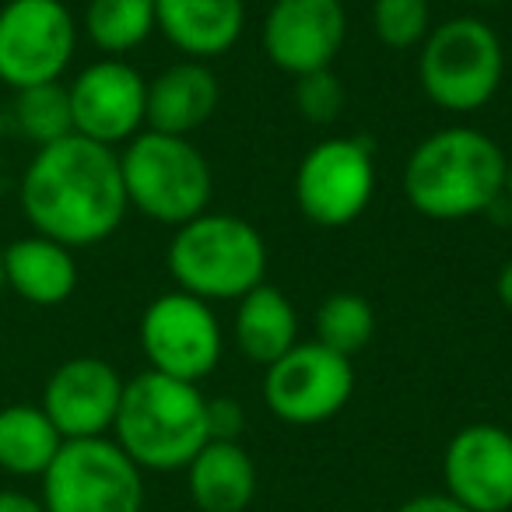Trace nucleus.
Listing matches in <instances>:
<instances>
[{
    "instance_id": "obj_1",
    "label": "nucleus",
    "mask_w": 512,
    "mask_h": 512,
    "mask_svg": "<svg viewBox=\"0 0 512 512\" xmlns=\"http://www.w3.org/2000/svg\"><path fill=\"white\" fill-rule=\"evenodd\" d=\"M120 155L81 134L36 148L22 176V211L39 235L67 249L106 242L127 218Z\"/></svg>"
},
{
    "instance_id": "obj_2",
    "label": "nucleus",
    "mask_w": 512,
    "mask_h": 512,
    "mask_svg": "<svg viewBox=\"0 0 512 512\" xmlns=\"http://www.w3.org/2000/svg\"><path fill=\"white\" fill-rule=\"evenodd\" d=\"M509 158L484 130L446 127L411 151L404 193L432 221H463L488 211L505 193Z\"/></svg>"
},
{
    "instance_id": "obj_3",
    "label": "nucleus",
    "mask_w": 512,
    "mask_h": 512,
    "mask_svg": "<svg viewBox=\"0 0 512 512\" xmlns=\"http://www.w3.org/2000/svg\"><path fill=\"white\" fill-rule=\"evenodd\" d=\"M113 432L116 446L141 470H183L211 442L207 397L197 390V383L148 369L123 386Z\"/></svg>"
},
{
    "instance_id": "obj_4",
    "label": "nucleus",
    "mask_w": 512,
    "mask_h": 512,
    "mask_svg": "<svg viewBox=\"0 0 512 512\" xmlns=\"http://www.w3.org/2000/svg\"><path fill=\"white\" fill-rule=\"evenodd\" d=\"M165 264L179 292L204 302L242 299L267 278V242L253 221L211 214L176 228Z\"/></svg>"
},
{
    "instance_id": "obj_5",
    "label": "nucleus",
    "mask_w": 512,
    "mask_h": 512,
    "mask_svg": "<svg viewBox=\"0 0 512 512\" xmlns=\"http://www.w3.org/2000/svg\"><path fill=\"white\" fill-rule=\"evenodd\" d=\"M127 204L158 225H186L211 204V165L186 137L141 130L120 155Z\"/></svg>"
},
{
    "instance_id": "obj_6",
    "label": "nucleus",
    "mask_w": 512,
    "mask_h": 512,
    "mask_svg": "<svg viewBox=\"0 0 512 512\" xmlns=\"http://www.w3.org/2000/svg\"><path fill=\"white\" fill-rule=\"evenodd\" d=\"M505 74V53L495 29L481 18H449L421 43V92L446 113H477L495 99Z\"/></svg>"
},
{
    "instance_id": "obj_7",
    "label": "nucleus",
    "mask_w": 512,
    "mask_h": 512,
    "mask_svg": "<svg viewBox=\"0 0 512 512\" xmlns=\"http://www.w3.org/2000/svg\"><path fill=\"white\" fill-rule=\"evenodd\" d=\"M46 512H141V467L116 439H71L43 474Z\"/></svg>"
},
{
    "instance_id": "obj_8",
    "label": "nucleus",
    "mask_w": 512,
    "mask_h": 512,
    "mask_svg": "<svg viewBox=\"0 0 512 512\" xmlns=\"http://www.w3.org/2000/svg\"><path fill=\"white\" fill-rule=\"evenodd\" d=\"M78 22L64 0H8L0 8V81L15 92L64 78Z\"/></svg>"
},
{
    "instance_id": "obj_9",
    "label": "nucleus",
    "mask_w": 512,
    "mask_h": 512,
    "mask_svg": "<svg viewBox=\"0 0 512 512\" xmlns=\"http://www.w3.org/2000/svg\"><path fill=\"white\" fill-rule=\"evenodd\" d=\"M141 351L162 376L200 383L221 362V327L204 299L186 292H165L141 316Z\"/></svg>"
},
{
    "instance_id": "obj_10",
    "label": "nucleus",
    "mask_w": 512,
    "mask_h": 512,
    "mask_svg": "<svg viewBox=\"0 0 512 512\" xmlns=\"http://www.w3.org/2000/svg\"><path fill=\"white\" fill-rule=\"evenodd\" d=\"M376 190L372 144L362 137L320 141L295 172V204L320 228H344L362 218Z\"/></svg>"
},
{
    "instance_id": "obj_11",
    "label": "nucleus",
    "mask_w": 512,
    "mask_h": 512,
    "mask_svg": "<svg viewBox=\"0 0 512 512\" xmlns=\"http://www.w3.org/2000/svg\"><path fill=\"white\" fill-rule=\"evenodd\" d=\"M355 393L351 358L323 344H295L288 355L267 365L264 400L285 425H320L341 414Z\"/></svg>"
},
{
    "instance_id": "obj_12",
    "label": "nucleus",
    "mask_w": 512,
    "mask_h": 512,
    "mask_svg": "<svg viewBox=\"0 0 512 512\" xmlns=\"http://www.w3.org/2000/svg\"><path fill=\"white\" fill-rule=\"evenodd\" d=\"M67 95H71L74 134L88 137L95 144H106V148L134 141L141 134L148 81L127 60L106 57L88 64L67 85Z\"/></svg>"
},
{
    "instance_id": "obj_13",
    "label": "nucleus",
    "mask_w": 512,
    "mask_h": 512,
    "mask_svg": "<svg viewBox=\"0 0 512 512\" xmlns=\"http://www.w3.org/2000/svg\"><path fill=\"white\" fill-rule=\"evenodd\" d=\"M348 39L341 0H274L264 22V53L278 71L302 78L337 60Z\"/></svg>"
},
{
    "instance_id": "obj_14",
    "label": "nucleus",
    "mask_w": 512,
    "mask_h": 512,
    "mask_svg": "<svg viewBox=\"0 0 512 512\" xmlns=\"http://www.w3.org/2000/svg\"><path fill=\"white\" fill-rule=\"evenodd\" d=\"M123 376L106 358L81 355L67 358L46 379L43 411L53 421L64 442L71 439H102L113 428L123 400Z\"/></svg>"
},
{
    "instance_id": "obj_15",
    "label": "nucleus",
    "mask_w": 512,
    "mask_h": 512,
    "mask_svg": "<svg viewBox=\"0 0 512 512\" xmlns=\"http://www.w3.org/2000/svg\"><path fill=\"white\" fill-rule=\"evenodd\" d=\"M442 481L470 512L512 509V432L502 425H467L449 439Z\"/></svg>"
},
{
    "instance_id": "obj_16",
    "label": "nucleus",
    "mask_w": 512,
    "mask_h": 512,
    "mask_svg": "<svg viewBox=\"0 0 512 512\" xmlns=\"http://www.w3.org/2000/svg\"><path fill=\"white\" fill-rule=\"evenodd\" d=\"M221 102L218 78L204 60H179L148 81L144 123L155 134L186 137L204 127Z\"/></svg>"
},
{
    "instance_id": "obj_17",
    "label": "nucleus",
    "mask_w": 512,
    "mask_h": 512,
    "mask_svg": "<svg viewBox=\"0 0 512 512\" xmlns=\"http://www.w3.org/2000/svg\"><path fill=\"white\" fill-rule=\"evenodd\" d=\"M242 0H155V29L190 60H214L242 36Z\"/></svg>"
},
{
    "instance_id": "obj_18",
    "label": "nucleus",
    "mask_w": 512,
    "mask_h": 512,
    "mask_svg": "<svg viewBox=\"0 0 512 512\" xmlns=\"http://www.w3.org/2000/svg\"><path fill=\"white\" fill-rule=\"evenodd\" d=\"M0 260H4V288L32 306H60L78 288L74 249L39 232L0 246Z\"/></svg>"
},
{
    "instance_id": "obj_19",
    "label": "nucleus",
    "mask_w": 512,
    "mask_h": 512,
    "mask_svg": "<svg viewBox=\"0 0 512 512\" xmlns=\"http://www.w3.org/2000/svg\"><path fill=\"white\" fill-rule=\"evenodd\" d=\"M190 498L200 512H246L256 495V463L239 442H207L186 467Z\"/></svg>"
},
{
    "instance_id": "obj_20",
    "label": "nucleus",
    "mask_w": 512,
    "mask_h": 512,
    "mask_svg": "<svg viewBox=\"0 0 512 512\" xmlns=\"http://www.w3.org/2000/svg\"><path fill=\"white\" fill-rule=\"evenodd\" d=\"M299 316L281 288L256 285L246 292L235 309V344L253 365H274L281 355L295 348Z\"/></svg>"
},
{
    "instance_id": "obj_21",
    "label": "nucleus",
    "mask_w": 512,
    "mask_h": 512,
    "mask_svg": "<svg viewBox=\"0 0 512 512\" xmlns=\"http://www.w3.org/2000/svg\"><path fill=\"white\" fill-rule=\"evenodd\" d=\"M60 446L64 435L53 428L43 407L11 404L0 411V470L15 477H43Z\"/></svg>"
},
{
    "instance_id": "obj_22",
    "label": "nucleus",
    "mask_w": 512,
    "mask_h": 512,
    "mask_svg": "<svg viewBox=\"0 0 512 512\" xmlns=\"http://www.w3.org/2000/svg\"><path fill=\"white\" fill-rule=\"evenodd\" d=\"M85 32L102 53L123 57L155 32V0H88Z\"/></svg>"
},
{
    "instance_id": "obj_23",
    "label": "nucleus",
    "mask_w": 512,
    "mask_h": 512,
    "mask_svg": "<svg viewBox=\"0 0 512 512\" xmlns=\"http://www.w3.org/2000/svg\"><path fill=\"white\" fill-rule=\"evenodd\" d=\"M316 344L351 358L376 334V313L372 302L358 292H334L316 309Z\"/></svg>"
},
{
    "instance_id": "obj_24",
    "label": "nucleus",
    "mask_w": 512,
    "mask_h": 512,
    "mask_svg": "<svg viewBox=\"0 0 512 512\" xmlns=\"http://www.w3.org/2000/svg\"><path fill=\"white\" fill-rule=\"evenodd\" d=\"M15 123L36 148L71 137L74 116L67 88L60 81H53V85H36L25 88V92H15Z\"/></svg>"
},
{
    "instance_id": "obj_25",
    "label": "nucleus",
    "mask_w": 512,
    "mask_h": 512,
    "mask_svg": "<svg viewBox=\"0 0 512 512\" xmlns=\"http://www.w3.org/2000/svg\"><path fill=\"white\" fill-rule=\"evenodd\" d=\"M372 29H376L379 43L390 50L421 46L432 32V4L428 0H376Z\"/></svg>"
},
{
    "instance_id": "obj_26",
    "label": "nucleus",
    "mask_w": 512,
    "mask_h": 512,
    "mask_svg": "<svg viewBox=\"0 0 512 512\" xmlns=\"http://www.w3.org/2000/svg\"><path fill=\"white\" fill-rule=\"evenodd\" d=\"M295 106L309 123H320V127L334 123L344 109V85L334 74V67L295 78Z\"/></svg>"
},
{
    "instance_id": "obj_27",
    "label": "nucleus",
    "mask_w": 512,
    "mask_h": 512,
    "mask_svg": "<svg viewBox=\"0 0 512 512\" xmlns=\"http://www.w3.org/2000/svg\"><path fill=\"white\" fill-rule=\"evenodd\" d=\"M242 428H246V411H242L239 400L232 397L207 400V435L214 442H239Z\"/></svg>"
},
{
    "instance_id": "obj_28",
    "label": "nucleus",
    "mask_w": 512,
    "mask_h": 512,
    "mask_svg": "<svg viewBox=\"0 0 512 512\" xmlns=\"http://www.w3.org/2000/svg\"><path fill=\"white\" fill-rule=\"evenodd\" d=\"M397 512H470V509L456 502L453 495H446V491H428V495L407 498Z\"/></svg>"
},
{
    "instance_id": "obj_29",
    "label": "nucleus",
    "mask_w": 512,
    "mask_h": 512,
    "mask_svg": "<svg viewBox=\"0 0 512 512\" xmlns=\"http://www.w3.org/2000/svg\"><path fill=\"white\" fill-rule=\"evenodd\" d=\"M0 512H46L43 502L25 491H0Z\"/></svg>"
},
{
    "instance_id": "obj_30",
    "label": "nucleus",
    "mask_w": 512,
    "mask_h": 512,
    "mask_svg": "<svg viewBox=\"0 0 512 512\" xmlns=\"http://www.w3.org/2000/svg\"><path fill=\"white\" fill-rule=\"evenodd\" d=\"M498 299L505 309H512V256L505 260V267L498 271Z\"/></svg>"
},
{
    "instance_id": "obj_31",
    "label": "nucleus",
    "mask_w": 512,
    "mask_h": 512,
    "mask_svg": "<svg viewBox=\"0 0 512 512\" xmlns=\"http://www.w3.org/2000/svg\"><path fill=\"white\" fill-rule=\"evenodd\" d=\"M505 197H512V162H509V169H505Z\"/></svg>"
},
{
    "instance_id": "obj_32",
    "label": "nucleus",
    "mask_w": 512,
    "mask_h": 512,
    "mask_svg": "<svg viewBox=\"0 0 512 512\" xmlns=\"http://www.w3.org/2000/svg\"><path fill=\"white\" fill-rule=\"evenodd\" d=\"M0 288H4V260H0Z\"/></svg>"
}]
</instances>
